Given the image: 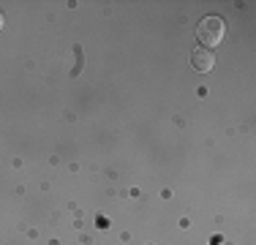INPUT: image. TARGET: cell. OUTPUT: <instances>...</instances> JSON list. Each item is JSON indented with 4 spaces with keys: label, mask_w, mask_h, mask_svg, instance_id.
<instances>
[{
    "label": "cell",
    "mask_w": 256,
    "mask_h": 245,
    "mask_svg": "<svg viewBox=\"0 0 256 245\" xmlns=\"http://www.w3.org/2000/svg\"><path fill=\"white\" fill-rule=\"evenodd\" d=\"M191 66L199 74H207V71H212V66H216V54H212L210 49H194L191 52Z\"/></svg>",
    "instance_id": "2"
},
{
    "label": "cell",
    "mask_w": 256,
    "mask_h": 245,
    "mask_svg": "<svg viewBox=\"0 0 256 245\" xmlns=\"http://www.w3.org/2000/svg\"><path fill=\"white\" fill-rule=\"evenodd\" d=\"M3 24H6V20H3V14H0V30H3Z\"/></svg>",
    "instance_id": "3"
},
{
    "label": "cell",
    "mask_w": 256,
    "mask_h": 245,
    "mask_svg": "<svg viewBox=\"0 0 256 245\" xmlns=\"http://www.w3.org/2000/svg\"><path fill=\"white\" fill-rule=\"evenodd\" d=\"M224 33H226V22H224L221 16H216V14L204 16V20L196 24V38L204 44V49H212V46L221 44Z\"/></svg>",
    "instance_id": "1"
}]
</instances>
